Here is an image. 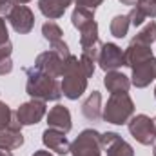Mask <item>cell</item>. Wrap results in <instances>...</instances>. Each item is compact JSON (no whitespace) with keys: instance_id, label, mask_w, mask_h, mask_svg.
I'll return each instance as SVG.
<instances>
[{"instance_id":"4fadbf2b","label":"cell","mask_w":156,"mask_h":156,"mask_svg":"<svg viewBox=\"0 0 156 156\" xmlns=\"http://www.w3.org/2000/svg\"><path fill=\"white\" fill-rule=\"evenodd\" d=\"M47 116V125L53 127V129H58L62 133H69L71 127H73V122H71V113L66 105L62 104H56L55 107L49 109V113L45 115Z\"/></svg>"},{"instance_id":"5bb4252c","label":"cell","mask_w":156,"mask_h":156,"mask_svg":"<svg viewBox=\"0 0 156 156\" xmlns=\"http://www.w3.org/2000/svg\"><path fill=\"white\" fill-rule=\"evenodd\" d=\"M123 53H125V67H134L136 64L153 56L151 45H145V44H140V42H134V40L129 42V45Z\"/></svg>"},{"instance_id":"7a4b0ae2","label":"cell","mask_w":156,"mask_h":156,"mask_svg":"<svg viewBox=\"0 0 156 156\" xmlns=\"http://www.w3.org/2000/svg\"><path fill=\"white\" fill-rule=\"evenodd\" d=\"M26 93L35 98V100H44V102H56L62 98V85L58 78L51 76L44 71L33 67L26 69Z\"/></svg>"},{"instance_id":"8fae6325","label":"cell","mask_w":156,"mask_h":156,"mask_svg":"<svg viewBox=\"0 0 156 156\" xmlns=\"http://www.w3.org/2000/svg\"><path fill=\"white\" fill-rule=\"evenodd\" d=\"M133 69V76H131V83L138 89H144L147 87L151 82L156 80V58L151 56L140 64H136Z\"/></svg>"},{"instance_id":"ac0fdd59","label":"cell","mask_w":156,"mask_h":156,"mask_svg":"<svg viewBox=\"0 0 156 156\" xmlns=\"http://www.w3.org/2000/svg\"><path fill=\"white\" fill-rule=\"evenodd\" d=\"M24 145V134L22 131H15V129H2L0 131V149H18Z\"/></svg>"},{"instance_id":"d590c367","label":"cell","mask_w":156,"mask_h":156,"mask_svg":"<svg viewBox=\"0 0 156 156\" xmlns=\"http://www.w3.org/2000/svg\"><path fill=\"white\" fill-rule=\"evenodd\" d=\"M154 98H156V87H154Z\"/></svg>"},{"instance_id":"f1b7e54d","label":"cell","mask_w":156,"mask_h":156,"mask_svg":"<svg viewBox=\"0 0 156 156\" xmlns=\"http://www.w3.org/2000/svg\"><path fill=\"white\" fill-rule=\"evenodd\" d=\"M9 42V33H7V26H5V18L0 16V44Z\"/></svg>"},{"instance_id":"ffe728a7","label":"cell","mask_w":156,"mask_h":156,"mask_svg":"<svg viewBox=\"0 0 156 156\" xmlns=\"http://www.w3.org/2000/svg\"><path fill=\"white\" fill-rule=\"evenodd\" d=\"M129 27H131L129 16H127V15H116V16L111 20L109 31H111V35H113L115 38H123V37L127 35Z\"/></svg>"},{"instance_id":"603a6c76","label":"cell","mask_w":156,"mask_h":156,"mask_svg":"<svg viewBox=\"0 0 156 156\" xmlns=\"http://www.w3.org/2000/svg\"><path fill=\"white\" fill-rule=\"evenodd\" d=\"M42 35H44V38L47 40L49 44H53V42L62 40V37H64V31H62V27H60L56 22L49 20V22H45V24L42 26Z\"/></svg>"},{"instance_id":"7c38bea8","label":"cell","mask_w":156,"mask_h":156,"mask_svg":"<svg viewBox=\"0 0 156 156\" xmlns=\"http://www.w3.org/2000/svg\"><path fill=\"white\" fill-rule=\"evenodd\" d=\"M42 142L44 145L49 149V151H55L56 154H69L71 153V142L67 140L66 133L58 131V129H53V127H47L44 133H42Z\"/></svg>"},{"instance_id":"4dcf8cb0","label":"cell","mask_w":156,"mask_h":156,"mask_svg":"<svg viewBox=\"0 0 156 156\" xmlns=\"http://www.w3.org/2000/svg\"><path fill=\"white\" fill-rule=\"evenodd\" d=\"M33 156H53L49 151H44V149H40V151H35L33 153Z\"/></svg>"},{"instance_id":"2e32d148","label":"cell","mask_w":156,"mask_h":156,"mask_svg":"<svg viewBox=\"0 0 156 156\" xmlns=\"http://www.w3.org/2000/svg\"><path fill=\"white\" fill-rule=\"evenodd\" d=\"M102 111H104V107H102V94H100V91H93L85 98V102L82 104V115L89 122H98L102 118Z\"/></svg>"},{"instance_id":"30bf717a","label":"cell","mask_w":156,"mask_h":156,"mask_svg":"<svg viewBox=\"0 0 156 156\" xmlns=\"http://www.w3.org/2000/svg\"><path fill=\"white\" fill-rule=\"evenodd\" d=\"M102 151H105L107 156H134V149L113 131L102 134Z\"/></svg>"},{"instance_id":"9c48e42d","label":"cell","mask_w":156,"mask_h":156,"mask_svg":"<svg viewBox=\"0 0 156 156\" xmlns=\"http://www.w3.org/2000/svg\"><path fill=\"white\" fill-rule=\"evenodd\" d=\"M16 118L20 120L22 125H37L42 118L47 115V107L44 100H35L31 98L29 102L22 104L16 111H15Z\"/></svg>"},{"instance_id":"9a60e30c","label":"cell","mask_w":156,"mask_h":156,"mask_svg":"<svg viewBox=\"0 0 156 156\" xmlns=\"http://www.w3.org/2000/svg\"><path fill=\"white\" fill-rule=\"evenodd\" d=\"M104 85H105V89H107L111 94L127 93L129 87H131V78L125 76V75L120 73V71H107L105 76H104Z\"/></svg>"},{"instance_id":"d6986e66","label":"cell","mask_w":156,"mask_h":156,"mask_svg":"<svg viewBox=\"0 0 156 156\" xmlns=\"http://www.w3.org/2000/svg\"><path fill=\"white\" fill-rule=\"evenodd\" d=\"M91 22H94V11H89V9H83V7H75V11L71 15V24L78 31L83 29L85 26H89Z\"/></svg>"},{"instance_id":"277c9868","label":"cell","mask_w":156,"mask_h":156,"mask_svg":"<svg viewBox=\"0 0 156 156\" xmlns=\"http://www.w3.org/2000/svg\"><path fill=\"white\" fill-rule=\"evenodd\" d=\"M73 156H102V133L96 129H83L71 144Z\"/></svg>"},{"instance_id":"7402d4cb","label":"cell","mask_w":156,"mask_h":156,"mask_svg":"<svg viewBox=\"0 0 156 156\" xmlns=\"http://www.w3.org/2000/svg\"><path fill=\"white\" fill-rule=\"evenodd\" d=\"M134 42H140V44H145V45H153V42H156V22L151 20L149 24H145L134 37Z\"/></svg>"},{"instance_id":"f546056e","label":"cell","mask_w":156,"mask_h":156,"mask_svg":"<svg viewBox=\"0 0 156 156\" xmlns=\"http://www.w3.org/2000/svg\"><path fill=\"white\" fill-rule=\"evenodd\" d=\"M13 2L11 0H0V16H7L9 11L13 9Z\"/></svg>"},{"instance_id":"83f0119b","label":"cell","mask_w":156,"mask_h":156,"mask_svg":"<svg viewBox=\"0 0 156 156\" xmlns=\"http://www.w3.org/2000/svg\"><path fill=\"white\" fill-rule=\"evenodd\" d=\"M75 4H76V7H83V9H89V11H96L104 4V0H75Z\"/></svg>"},{"instance_id":"5b68a950","label":"cell","mask_w":156,"mask_h":156,"mask_svg":"<svg viewBox=\"0 0 156 156\" xmlns=\"http://www.w3.org/2000/svg\"><path fill=\"white\" fill-rule=\"evenodd\" d=\"M131 136L142 145H154L156 142V125L154 120L147 115H136L127 122Z\"/></svg>"},{"instance_id":"d4e9b609","label":"cell","mask_w":156,"mask_h":156,"mask_svg":"<svg viewBox=\"0 0 156 156\" xmlns=\"http://www.w3.org/2000/svg\"><path fill=\"white\" fill-rule=\"evenodd\" d=\"M13 113H15V111H11V107H9L5 102L0 100V131L9 127L11 118H13Z\"/></svg>"},{"instance_id":"ba28073f","label":"cell","mask_w":156,"mask_h":156,"mask_svg":"<svg viewBox=\"0 0 156 156\" xmlns=\"http://www.w3.org/2000/svg\"><path fill=\"white\" fill-rule=\"evenodd\" d=\"M5 18L9 20L11 27H13L16 33H20V35H27V33H31L33 27H35V15H33V11H31L27 5H18V4H15L13 9L9 11V15H7Z\"/></svg>"},{"instance_id":"836d02e7","label":"cell","mask_w":156,"mask_h":156,"mask_svg":"<svg viewBox=\"0 0 156 156\" xmlns=\"http://www.w3.org/2000/svg\"><path fill=\"white\" fill-rule=\"evenodd\" d=\"M13 4H18V5H24V4H27V2H31V0H11Z\"/></svg>"},{"instance_id":"52a82bcc","label":"cell","mask_w":156,"mask_h":156,"mask_svg":"<svg viewBox=\"0 0 156 156\" xmlns=\"http://www.w3.org/2000/svg\"><path fill=\"white\" fill-rule=\"evenodd\" d=\"M67 60L69 58H64L62 55H58L56 51L49 49V51H44L40 53L35 60V67L51 75L55 78H62L64 71H66V66H67Z\"/></svg>"},{"instance_id":"e575fe53","label":"cell","mask_w":156,"mask_h":156,"mask_svg":"<svg viewBox=\"0 0 156 156\" xmlns=\"http://www.w3.org/2000/svg\"><path fill=\"white\" fill-rule=\"evenodd\" d=\"M154 156H156V144H154Z\"/></svg>"},{"instance_id":"d6a6232c","label":"cell","mask_w":156,"mask_h":156,"mask_svg":"<svg viewBox=\"0 0 156 156\" xmlns=\"http://www.w3.org/2000/svg\"><path fill=\"white\" fill-rule=\"evenodd\" d=\"M0 156H13V153L7 149H0Z\"/></svg>"},{"instance_id":"3957f363","label":"cell","mask_w":156,"mask_h":156,"mask_svg":"<svg viewBox=\"0 0 156 156\" xmlns=\"http://www.w3.org/2000/svg\"><path fill=\"white\" fill-rule=\"evenodd\" d=\"M133 116H134V102L127 93L111 94V98L107 100L102 111V118L107 123H115V125H125Z\"/></svg>"},{"instance_id":"6da1fadb","label":"cell","mask_w":156,"mask_h":156,"mask_svg":"<svg viewBox=\"0 0 156 156\" xmlns=\"http://www.w3.org/2000/svg\"><path fill=\"white\" fill-rule=\"evenodd\" d=\"M94 60L87 58L82 55L80 58L71 55L66 66V71L62 75V94L69 100H78L85 89H87V80L94 75Z\"/></svg>"},{"instance_id":"44dd1931","label":"cell","mask_w":156,"mask_h":156,"mask_svg":"<svg viewBox=\"0 0 156 156\" xmlns=\"http://www.w3.org/2000/svg\"><path fill=\"white\" fill-rule=\"evenodd\" d=\"M11 53H13V44L5 42L0 44V75H9L13 71V60H11Z\"/></svg>"},{"instance_id":"8d00e7d4","label":"cell","mask_w":156,"mask_h":156,"mask_svg":"<svg viewBox=\"0 0 156 156\" xmlns=\"http://www.w3.org/2000/svg\"><path fill=\"white\" fill-rule=\"evenodd\" d=\"M154 125H156V116H154Z\"/></svg>"},{"instance_id":"8992f818","label":"cell","mask_w":156,"mask_h":156,"mask_svg":"<svg viewBox=\"0 0 156 156\" xmlns=\"http://www.w3.org/2000/svg\"><path fill=\"white\" fill-rule=\"evenodd\" d=\"M96 64L105 73L107 71H118L120 67L125 66V53L122 51L120 45L113 44V42L102 44V49H100V55H98Z\"/></svg>"},{"instance_id":"484cf974","label":"cell","mask_w":156,"mask_h":156,"mask_svg":"<svg viewBox=\"0 0 156 156\" xmlns=\"http://www.w3.org/2000/svg\"><path fill=\"white\" fill-rule=\"evenodd\" d=\"M127 16H129V20H131V26H134V27H140V26L145 22V15H144L138 7H133Z\"/></svg>"},{"instance_id":"e0dca14e","label":"cell","mask_w":156,"mask_h":156,"mask_svg":"<svg viewBox=\"0 0 156 156\" xmlns=\"http://www.w3.org/2000/svg\"><path fill=\"white\" fill-rule=\"evenodd\" d=\"M71 2L73 0H38V9L45 18L56 20V18L64 16L67 5H71Z\"/></svg>"},{"instance_id":"4316f807","label":"cell","mask_w":156,"mask_h":156,"mask_svg":"<svg viewBox=\"0 0 156 156\" xmlns=\"http://www.w3.org/2000/svg\"><path fill=\"white\" fill-rule=\"evenodd\" d=\"M51 45V49L53 51H56L58 55H62L64 58H69L71 56V51H69V47H67V44L64 42V40H58V42H53V44H49Z\"/></svg>"},{"instance_id":"cb8c5ba5","label":"cell","mask_w":156,"mask_h":156,"mask_svg":"<svg viewBox=\"0 0 156 156\" xmlns=\"http://www.w3.org/2000/svg\"><path fill=\"white\" fill-rule=\"evenodd\" d=\"M134 7H138L145 15V18H154L156 16V0H138Z\"/></svg>"},{"instance_id":"1f68e13d","label":"cell","mask_w":156,"mask_h":156,"mask_svg":"<svg viewBox=\"0 0 156 156\" xmlns=\"http://www.w3.org/2000/svg\"><path fill=\"white\" fill-rule=\"evenodd\" d=\"M118 2H122V4H123V5H131V7H134V5H136V2H138V0H118Z\"/></svg>"}]
</instances>
